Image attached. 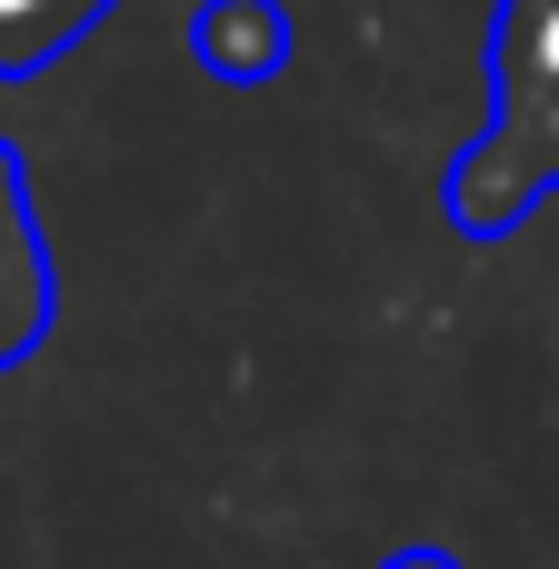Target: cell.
Returning a JSON list of instances; mask_svg holds the SVG:
<instances>
[{
	"label": "cell",
	"instance_id": "277c9868",
	"mask_svg": "<svg viewBox=\"0 0 559 569\" xmlns=\"http://www.w3.org/2000/svg\"><path fill=\"white\" fill-rule=\"evenodd\" d=\"M120 0H0V80H30L50 70L60 50H80Z\"/></svg>",
	"mask_w": 559,
	"mask_h": 569
},
{
	"label": "cell",
	"instance_id": "7a4b0ae2",
	"mask_svg": "<svg viewBox=\"0 0 559 569\" xmlns=\"http://www.w3.org/2000/svg\"><path fill=\"white\" fill-rule=\"evenodd\" d=\"M50 310H60V280H50V240L30 210V170L0 140V370H20L50 340Z\"/></svg>",
	"mask_w": 559,
	"mask_h": 569
},
{
	"label": "cell",
	"instance_id": "6da1fadb",
	"mask_svg": "<svg viewBox=\"0 0 559 569\" xmlns=\"http://www.w3.org/2000/svg\"><path fill=\"white\" fill-rule=\"evenodd\" d=\"M540 200H559V0L490 10V120L450 160L440 210L470 240H510Z\"/></svg>",
	"mask_w": 559,
	"mask_h": 569
},
{
	"label": "cell",
	"instance_id": "3957f363",
	"mask_svg": "<svg viewBox=\"0 0 559 569\" xmlns=\"http://www.w3.org/2000/svg\"><path fill=\"white\" fill-rule=\"evenodd\" d=\"M190 60L220 90H260L290 70V10L280 0H200L190 10Z\"/></svg>",
	"mask_w": 559,
	"mask_h": 569
},
{
	"label": "cell",
	"instance_id": "5b68a950",
	"mask_svg": "<svg viewBox=\"0 0 559 569\" xmlns=\"http://www.w3.org/2000/svg\"><path fill=\"white\" fill-rule=\"evenodd\" d=\"M380 569H470L460 550H440V540H410V550H390Z\"/></svg>",
	"mask_w": 559,
	"mask_h": 569
}]
</instances>
